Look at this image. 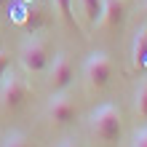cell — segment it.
<instances>
[{
    "label": "cell",
    "instance_id": "ac0fdd59",
    "mask_svg": "<svg viewBox=\"0 0 147 147\" xmlns=\"http://www.w3.org/2000/svg\"><path fill=\"white\" fill-rule=\"evenodd\" d=\"M8 3H11V0H0V8H8Z\"/></svg>",
    "mask_w": 147,
    "mask_h": 147
},
{
    "label": "cell",
    "instance_id": "7c38bea8",
    "mask_svg": "<svg viewBox=\"0 0 147 147\" xmlns=\"http://www.w3.org/2000/svg\"><path fill=\"white\" fill-rule=\"evenodd\" d=\"M8 16H11V22L24 24V16H27V3H24V0H11V3H8Z\"/></svg>",
    "mask_w": 147,
    "mask_h": 147
},
{
    "label": "cell",
    "instance_id": "2e32d148",
    "mask_svg": "<svg viewBox=\"0 0 147 147\" xmlns=\"http://www.w3.org/2000/svg\"><path fill=\"white\" fill-rule=\"evenodd\" d=\"M8 67H11V56H8L5 51H0V80H3V75L8 72Z\"/></svg>",
    "mask_w": 147,
    "mask_h": 147
},
{
    "label": "cell",
    "instance_id": "277c9868",
    "mask_svg": "<svg viewBox=\"0 0 147 147\" xmlns=\"http://www.w3.org/2000/svg\"><path fill=\"white\" fill-rule=\"evenodd\" d=\"M83 78L88 88H105L112 78V62L105 51H91L83 62Z\"/></svg>",
    "mask_w": 147,
    "mask_h": 147
},
{
    "label": "cell",
    "instance_id": "ba28073f",
    "mask_svg": "<svg viewBox=\"0 0 147 147\" xmlns=\"http://www.w3.org/2000/svg\"><path fill=\"white\" fill-rule=\"evenodd\" d=\"M46 24H48V8L46 5H38V3H27V16H24L22 27L35 35V32L40 27H46Z\"/></svg>",
    "mask_w": 147,
    "mask_h": 147
},
{
    "label": "cell",
    "instance_id": "7a4b0ae2",
    "mask_svg": "<svg viewBox=\"0 0 147 147\" xmlns=\"http://www.w3.org/2000/svg\"><path fill=\"white\" fill-rule=\"evenodd\" d=\"M19 62H22V67H24V72H30V75L46 72V70H48V62H51L48 46H46L40 38H35V35L24 38L22 46H19Z\"/></svg>",
    "mask_w": 147,
    "mask_h": 147
},
{
    "label": "cell",
    "instance_id": "3957f363",
    "mask_svg": "<svg viewBox=\"0 0 147 147\" xmlns=\"http://www.w3.org/2000/svg\"><path fill=\"white\" fill-rule=\"evenodd\" d=\"M30 96V86L19 72H5L0 80V112H13L19 110Z\"/></svg>",
    "mask_w": 147,
    "mask_h": 147
},
{
    "label": "cell",
    "instance_id": "8992f818",
    "mask_svg": "<svg viewBox=\"0 0 147 147\" xmlns=\"http://www.w3.org/2000/svg\"><path fill=\"white\" fill-rule=\"evenodd\" d=\"M46 115H48L51 123H56V126H70L78 118V107H75V102L67 96L64 91H59V94H51Z\"/></svg>",
    "mask_w": 147,
    "mask_h": 147
},
{
    "label": "cell",
    "instance_id": "5bb4252c",
    "mask_svg": "<svg viewBox=\"0 0 147 147\" xmlns=\"http://www.w3.org/2000/svg\"><path fill=\"white\" fill-rule=\"evenodd\" d=\"M0 147H30V142H27V136L22 131H11V134L3 136V144Z\"/></svg>",
    "mask_w": 147,
    "mask_h": 147
},
{
    "label": "cell",
    "instance_id": "5b68a950",
    "mask_svg": "<svg viewBox=\"0 0 147 147\" xmlns=\"http://www.w3.org/2000/svg\"><path fill=\"white\" fill-rule=\"evenodd\" d=\"M75 78L72 70V62L67 54H56L54 59L48 62V86H51V94H59V91H67Z\"/></svg>",
    "mask_w": 147,
    "mask_h": 147
},
{
    "label": "cell",
    "instance_id": "6da1fadb",
    "mask_svg": "<svg viewBox=\"0 0 147 147\" xmlns=\"http://www.w3.org/2000/svg\"><path fill=\"white\" fill-rule=\"evenodd\" d=\"M88 128H91V134L96 136V139H102V142H118L120 134H123L118 107L115 105H99L88 115Z\"/></svg>",
    "mask_w": 147,
    "mask_h": 147
},
{
    "label": "cell",
    "instance_id": "9c48e42d",
    "mask_svg": "<svg viewBox=\"0 0 147 147\" xmlns=\"http://www.w3.org/2000/svg\"><path fill=\"white\" fill-rule=\"evenodd\" d=\"M131 62L136 70H147V27H139L131 46Z\"/></svg>",
    "mask_w": 147,
    "mask_h": 147
},
{
    "label": "cell",
    "instance_id": "8fae6325",
    "mask_svg": "<svg viewBox=\"0 0 147 147\" xmlns=\"http://www.w3.org/2000/svg\"><path fill=\"white\" fill-rule=\"evenodd\" d=\"M134 112L139 120H147V78H142L136 83V91H134Z\"/></svg>",
    "mask_w": 147,
    "mask_h": 147
},
{
    "label": "cell",
    "instance_id": "4fadbf2b",
    "mask_svg": "<svg viewBox=\"0 0 147 147\" xmlns=\"http://www.w3.org/2000/svg\"><path fill=\"white\" fill-rule=\"evenodd\" d=\"M56 3V11H59V16L70 24V27H75V13H72V0H54Z\"/></svg>",
    "mask_w": 147,
    "mask_h": 147
},
{
    "label": "cell",
    "instance_id": "30bf717a",
    "mask_svg": "<svg viewBox=\"0 0 147 147\" xmlns=\"http://www.w3.org/2000/svg\"><path fill=\"white\" fill-rule=\"evenodd\" d=\"M83 8V19L88 27H96L102 24V13H105V0H80Z\"/></svg>",
    "mask_w": 147,
    "mask_h": 147
},
{
    "label": "cell",
    "instance_id": "9a60e30c",
    "mask_svg": "<svg viewBox=\"0 0 147 147\" xmlns=\"http://www.w3.org/2000/svg\"><path fill=\"white\" fill-rule=\"evenodd\" d=\"M134 147H147V126L134 134Z\"/></svg>",
    "mask_w": 147,
    "mask_h": 147
},
{
    "label": "cell",
    "instance_id": "e0dca14e",
    "mask_svg": "<svg viewBox=\"0 0 147 147\" xmlns=\"http://www.w3.org/2000/svg\"><path fill=\"white\" fill-rule=\"evenodd\" d=\"M59 147H78V142H75V139H64Z\"/></svg>",
    "mask_w": 147,
    "mask_h": 147
},
{
    "label": "cell",
    "instance_id": "52a82bcc",
    "mask_svg": "<svg viewBox=\"0 0 147 147\" xmlns=\"http://www.w3.org/2000/svg\"><path fill=\"white\" fill-rule=\"evenodd\" d=\"M126 22V0H105V13H102V24L110 30L120 27Z\"/></svg>",
    "mask_w": 147,
    "mask_h": 147
}]
</instances>
